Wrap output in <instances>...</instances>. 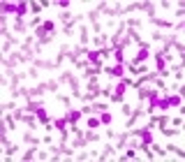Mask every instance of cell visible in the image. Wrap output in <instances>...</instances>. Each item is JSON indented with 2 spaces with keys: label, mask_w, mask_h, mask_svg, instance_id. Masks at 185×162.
<instances>
[{
  "label": "cell",
  "mask_w": 185,
  "mask_h": 162,
  "mask_svg": "<svg viewBox=\"0 0 185 162\" xmlns=\"http://www.w3.org/2000/svg\"><path fill=\"white\" fill-rule=\"evenodd\" d=\"M81 44H88V26H81Z\"/></svg>",
  "instance_id": "cell-2"
},
{
  "label": "cell",
  "mask_w": 185,
  "mask_h": 162,
  "mask_svg": "<svg viewBox=\"0 0 185 162\" xmlns=\"http://www.w3.org/2000/svg\"><path fill=\"white\" fill-rule=\"evenodd\" d=\"M178 104H181V97H178V95H171V97H169V107H178Z\"/></svg>",
  "instance_id": "cell-4"
},
{
  "label": "cell",
  "mask_w": 185,
  "mask_h": 162,
  "mask_svg": "<svg viewBox=\"0 0 185 162\" xmlns=\"http://www.w3.org/2000/svg\"><path fill=\"white\" fill-rule=\"evenodd\" d=\"M30 9L37 14V12H42V2H30Z\"/></svg>",
  "instance_id": "cell-5"
},
{
  "label": "cell",
  "mask_w": 185,
  "mask_h": 162,
  "mask_svg": "<svg viewBox=\"0 0 185 162\" xmlns=\"http://www.w3.org/2000/svg\"><path fill=\"white\" fill-rule=\"evenodd\" d=\"M37 118H39V123H44V125H49V118H46V114H44L42 109H37Z\"/></svg>",
  "instance_id": "cell-3"
},
{
  "label": "cell",
  "mask_w": 185,
  "mask_h": 162,
  "mask_svg": "<svg viewBox=\"0 0 185 162\" xmlns=\"http://www.w3.org/2000/svg\"><path fill=\"white\" fill-rule=\"evenodd\" d=\"M79 118H81V111H69V114H67V123H72V125H74Z\"/></svg>",
  "instance_id": "cell-1"
},
{
  "label": "cell",
  "mask_w": 185,
  "mask_h": 162,
  "mask_svg": "<svg viewBox=\"0 0 185 162\" xmlns=\"http://www.w3.org/2000/svg\"><path fill=\"white\" fill-rule=\"evenodd\" d=\"M100 123H111V114H102V118H100Z\"/></svg>",
  "instance_id": "cell-6"
},
{
  "label": "cell",
  "mask_w": 185,
  "mask_h": 162,
  "mask_svg": "<svg viewBox=\"0 0 185 162\" xmlns=\"http://www.w3.org/2000/svg\"><path fill=\"white\" fill-rule=\"evenodd\" d=\"M7 128H9V130L14 128V116H7Z\"/></svg>",
  "instance_id": "cell-9"
},
{
  "label": "cell",
  "mask_w": 185,
  "mask_h": 162,
  "mask_svg": "<svg viewBox=\"0 0 185 162\" xmlns=\"http://www.w3.org/2000/svg\"><path fill=\"white\" fill-rule=\"evenodd\" d=\"M88 125H90V130H92V128H97V125H100V121H97V118H90V121H88Z\"/></svg>",
  "instance_id": "cell-8"
},
{
  "label": "cell",
  "mask_w": 185,
  "mask_h": 162,
  "mask_svg": "<svg viewBox=\"0 0 185 162\" xmlns=\"http://www.w3.org/2000/svg\"><path fill=\"white\" fill-rule=\"evenodd\" d=\"M16 151H19V146H7V158H9V155H14Z\"/></svg>",
  "instance_id": "cell-7"
}]
</instances>
